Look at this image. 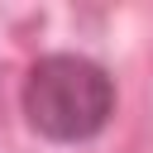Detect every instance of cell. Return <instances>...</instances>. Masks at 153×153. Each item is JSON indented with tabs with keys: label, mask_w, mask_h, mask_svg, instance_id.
Listing matches in <instances>:
<instances>
[{
	"label": "cell",
	"mask_w": 153,
	"mask_h": 153,
	"mask_svg": "<svg viewBox=\"0 0 153 153\" xmlns=\"http://www.w3.org/2000/svg\"><path fill=\"white\" fill-rule=\"evenodd\" d=\"M24 120L48 143H86L115 120V76L86 53H43L24 76Z\"/></svg>",
	"instance_id": "1"
}]
</instances>
